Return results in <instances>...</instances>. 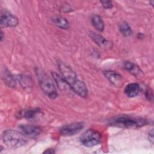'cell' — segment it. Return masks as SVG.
<instances>
[{
	"mask_svg": "<svg viewBox=\"0 0 154 154\" xmlns=\"http://www.w3.org/2000/svg\"><path fill=\"white\" fill-rule=\"evenodd\" d=\"M147 121L140 117H133L129 116H119L109 120V125L122 128H138L145 126Z\"/></svg>",
	"mask_w": 154,
	"mask_h": 154,
	"instance_id": "6da1fadb",
	"label": "cell"
},
{
	"mask_svg": "<svg viewBox=\"0 0 154 154\" xmlns=\"http://www.w3.org/2000/svg\"><path fill=\"white\" fill-rule=\"evenodd\" d=\"M4 143L11 149H17L25 145L27 140L23 133L13 129L5 131L2 135Z\"/></svg>",
	"mask_w": 154,
	"mask_h": 154,
	"instance_id": "7a4b0ae2",
	"label": "cell"
},
{
	"mask_svg": "<svg viewBox=\"0 0 154 154\" xmlns=\"http://www.w3.org/2000/svg\"><path fill=\"white\" fill-rule=\"evenodd\" d=\"M38 83L42 91L50 98L55 99L57 97V93L55 85L51 78L45 73H39L38 75Z\"/></svg>",
	"mask_w": 154,
	"mask_h": 154,
	"instance_id": "3957f363",
	"label": "cell"
},
{
	"mask_svg": "<svg viewBox=\"0 0 154 154\" xmlns=\"http://www.w3.org/2000/svg\"><path fill=\"white\" fill-rule=\"evenodd\" d=\"M101 134L96 130L88 129L80 137L81 143L87 147H92L101 143Z\"/></svg>",
	"mask_w": 154,
	"mask_h": 154,
	"instance_id": "277c9868",
	"label": "cell"
},
{
	"mask_svg": "<svg viewBox=\"0 0 154 154\" xmlns=\"http://www.w3.org/2000/svg\"><path fill=\"white\" fill-rule=\"evenodd\" d=\"M58 69L61 74V75L70 85V87H72V85L78 79L75 72L64 63H58Z\"/></svg>",
	"mask_w": 154,
	"mask_h": 154,
	"instance_id": "5b68a950",
	"label": "cell"
},
{
	"mask_svg": "<svg viewBox=\"0 0 154 154\" xmlns=\"http://www.w3.org/2000/svg\"><path fill=\"white\" fill-rule=\"evenodd\" d=\"M1 26L2 28L15 27L19 23V20L17 17L7 10H4L1 12Z\"/></svg>",
	"mask_w": 154,
	"mask_h": 154,
	"instance_id": "8992f818",
	"label": "cell"
},
{
	"mask_svg": "<svg viewBox=\"0 0 154 154\" xmlns=\"http://www.w3.org/2000/svg\"><path fill=\"white\" fill-rule=\"evenodd\" d=\"M84 128V125L81 122H76L66 125L60 129V132L64 136H71L79 132Z\"/></svg>",
	"mask_w": 154,
	"mask_h": 154,
	"instance_id": "52a82bcc",
	"label": "cell"
},
{
	"mask_svg": "<svg viewBox=\"0 0 154 154\" xmlns=\"http://www.w3.org/2000/svg\"><path fill=\"white\" fill-rule=\"evenodd\" d=\"M52 76L54 81H55L57 87L62 92L63 91L67 95H70L72 93H74L70 85L67 82V81L63 78V77L61 75H59L55 72H52Z\"/></svg>",
	"mask_w": 154,
	"mask_h": 154,
	"instance_id": "ba28073f",
	"label": "cell"
},
{
	"mask_svg": "<svg viewBox=\"0 0 154 154\" xmlns=\"http://www.w3.org/2000/svg\"><path fill=\"white\" fill-rule=\"evenodd\" d=\"M103 73L106 78L116 87L119 88L123 85V78L118 72L113 70H106Z\"/></svg>",
	"mask_w": 154,
	"mask_h": 154,
	"instance_id": "9c48e42d",
	"label": "cell"
},
{
	"mask_svg": "<svg viewBox=\"0 0 154 154\" xmlns=\"http://www.w3.org/2000/svg\"><path fill=\"white\" fill-rule=\"evenodd\" d=\"M90 35L91 39L97 44L100 48H103L104 49H111L112 47V43L111 41L106 39L102 35L97 34L94 32H90Z\"/></svg>",
	"mask_w": 154,
	"mask_h": 154,
	"instance_id": "30bf717a",
	"label": "cell"
},
{
	"mask_svg": "<svg viewBox=\"0 0 154 154\" xmlns=\"http://www.w3.org/2000/svg\"><path fill=\"white\" fill-rule=\"evenodd\" d=\"M19 128L23 134L30 137H37L42 131L40 127L32 125H20Z\"/></svg>",
	"mask_w": 154,
	"mask_h": 154,
	"instance_id": "8fae6325",
	"label": "cell"
},
{
	"mask_svg": "<svg viewBox=\"0 0 154 154\" xmlns=\"http://www.w3.org/2000/svg\"><path fill=\"white\" fill-rule=\"evenodd\" d=\"M73 91L82 97L87 96V88L84 82L78 79L71 87Z\"/></svg>",
	"mask_w": 154,
	"mask_h": 154,
	"instance_id": "7c38bea8",
	"label": "cell"
},
{
	"mask_svg": "<svg viewBox=\"0 0 154 154\" xmlns=\"http://www.w3.org/2000/svg\"><path fill=\"white\" fill-rule=\"evenodd\" d=\"M123 67L132 75L136 77H141L143 75V72L140 68L131 61H125L123 63Z\"/></svg>",
	"mask_w": 154,
	"mask_h": 154,
	"instance_id": "4fadbf2b",
	"label": "cell"
},
{
	"mask_svg": "<svg viewBox=\"0 0 154 154\" xmlns=\"http://www.w3.org/2000/svg\"><path fill=\"white\" fill-rule=\"evenodd\" d=\"M124 91L128 97H134L140 91V86L137 83H130L125 87Z\"/></svg>",
	"mask_w": 154,
	"mask_h": 154,
	"instance_id": "5bb4252c",
	"label": "cell"
},
{
	"mask_svg": "<svg viewBox=\"0 0 154 154\" xmlns=\"http://www.w3.org/2000/svg\"><path fill=\"white\" fill-rule=\"evenodd\" d=\"M40 111L38 109H29L20 111L17 116L19 118H26L32 119L34 118L36 115L39 113Z\"/></svg>",
	"mask_w": 154,
	"mask_h": 154,
	"instance_id": "9a60e30c",
	"label": "cell"
},
{
	"mask_svg": "<svg viewBox=\"0 0 154 154\" xmlns=\"http://www.w3.org/2000/svg\"><path fill=\"white\" fill-rule=\"evenodd\" d=\"M55 25L63 29H68L70 26L69 22L68 20L63 17H56L53 19Z\"/></svg>",
	"mask_w": 154,
	"mask_h": 154,
	"instance_id": "2e32d148",
	"label": "cell"
},
{
	"mask_svg": "<svg viewBox=\"0 0 154 154\" xmlns=\"http://www.w3.org/2000/svg\"><path fill=\"white\" fill-rule=\"evenodd\" d=\"M91 22L94 27L99 32H102L104 29L105 25L102 19L98 15H94L91 19Z\"/></svg>",
	"mask_w": 154,
	"mask_h": 154,
	"instance_id": "e0dca14e",
	"label": "cell"
},
{
	"mask_svg": "<svg viewBox=\"0 0 154 154\" xmlns=\"http://www.w3.org/2000/svg\"><path fill=\"white\" fill-rule=\"evenodd\" d=\"M119 31L125 37L130 36L132 32L131 26L126 22H122L119 24Z\"/></svg>",
	"mask_w": 154,
	"mask_h": 154,
	"instance_id": "ac0fdd59",
	"label": "cell"
},
{
	"mask_svg": "<svg viewBox=\"0 0 154 154\" xmlns=\"http://www.w3.org/2000/svg\"><path fill=\"white\" fill-rule=\"evenodd\" d=\"M100 3L102 4L103 7L105 9H111L113 6L112 1H100Z\"/></svg>",
	"mask_w": 154,
	"mask_h": 154,
	"instance_id": "d6986e66",
	"label": "cell"
},
{
	"mask_svg": "<svg viewBox=\"0 0 154 154\" xmlns=\"http://www.w3.org/2000/svg\"><path fill=\"white\" fill-rule=\"evenodd\" d=\"M148 139L152 144L153 143V130H152L150 132H149V133L148 134Z\"/></svg>",
	"mask_w": 154,
	"mask_h": 154,
	"instance_id": "ffe728a7",
	"label": "cell"
},
{
	"mask_svg": "<svg viewBox=\"0 0 154 154\" xmlns=\"http://www.w3.org/2000/svg\"><path fill=\"white\" fill-rule=\"evenodd\" d=\"M146 97H147V99L149 100H150V97L152 98V93L151 91L149 90V89H147L146 90Z\"/></svg>",
	"mask_w": 154,
	"mask_h": 154,
	"instance_id": "44dd1931",
	"label": "cell"
},
{
	"mask_svg": "<svg viewBox=\"0 0 154 154\" xmlns=\"http://www.w3.org/2000/svg\"><path fill=\"white\" fill-rule=\"evenodd\" d=\"M44 153H55L54 149H47L46 150H45L44 152Z\"/></svg>",
	"mask_w": 154,
	"mask_h": 154,
	"instance_id": "7402d4cb",
	"label": "cell"
},
{
	"mask_svg": "<svg viewBox=\"0 0 154 154\" xmlns=\"http://www.w3.org/2000/svg\"><path fill=\"white\" fill-rule=\"evenodd\" d=\"M2 39H3V32H2V31H1V40L2 41Z\"/></svg>",
	"mask_w": 154,
	"mask_h": 154,
	"instance_id": "603a6c76",
	"label": "cell"
}]
</instances>
